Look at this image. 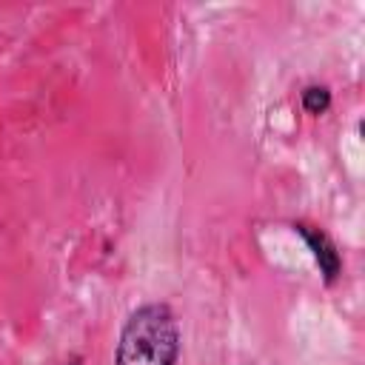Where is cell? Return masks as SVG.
Wrapping results in <instances>:
<instances>
[{"mask_svg":"<svg viewBox=\"0 0 365 365\" xmlns=\"http://www.w3.org/2000/svg\"><path fill=\"white\" fill-rule=\"evenodd\" d=\"M180 325L168 302L137 305L117 336L114 365H177Z\"/></svg>","mask_w":365,"mask_h":365,"instance_id":"1","label":"cell"},{"mask_svg":"<svg viewBox=\"0 0 365 365\" xmlns=\"http://www.w3.org/2000/svg\"><path fill=\"white\" fill-rule=\"evenodd\" d=\"M291 228H294V234H299L305 240V245H308V251H311L325 285H334L339 279V274H342V254H339L336 242L322 228L308 225V222H291Z\"/></svg>","mask_w":365,"mask_h":365,"instance_id":"2","label":"cell"},{"mask_svg":"<svg viewBox=\"0 0 365 365\" xmlns=\"http://www.w3.org/2000/svg\"><path fill=\"white\" fill-rule=\"evenodd\" d=\"M299 106H302L305 114L319 117V114H325V111L331 108V91H328L325 86L311 83V86H305V88L299 91Z\"/></svg>","mask_w":365,"mask_h":365,"instance_id":"3","label":"cell"},{"mask_svg":"<svg viewBox=\"0 0 365 365\" xmlns=\"http://www.w3.org/2000/svg\"><path fill=\"white\" fill-rule=\"evenodd\" d=\"M66 365H83V359H80V356H71V359H68Z\"/></svg>","mask_w":365,"mask_h":365,"instance_id":"4","label":"cell"}]
</instances>
